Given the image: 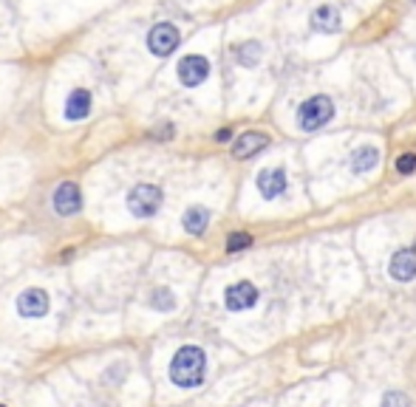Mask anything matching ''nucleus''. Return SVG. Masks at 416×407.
I'll list each match as a JSON object with an SVG mask.
<instances>
[{"label": "nucleus", "mask_w": 416, "mask_h": 407, "mask_svg": "<svg viewBox=\"0 0 416 407\" xmlns=\"http://www.w3.org/2000/svg\"><path fill=\"white\" fill-rule=\"evenodd\" d=\"M207 373V356L196 345H184L176 351L170 362V379L178 388H198Z\"/></svg>", "instance_id": "nucleus-1"}, {"label": "nucleus", "mask_w": 416, "mask_h": 407, "mask_svg": "<svg viewBox=\"0 0 416 407\" xmlns=\"http://www.w3.org/2000/svg\"><path fill=\"white\" fill-rule=\"evenodd\" d=\"M334 116V102L329 97H312L300 105L297 111V125L303 130H317Z\"/></svg>", "instance_id": "nucleus-2"}, {"label": "nucleus", "mask_w": 416, "mask_h": 407, "mask_svg": "<svg viewBox=\"0 0 416 407\" xmlns=\"http://www.w3.org/2000/svg\"><path fill=\"white\" fill-rule=\"evenodd\" d=\"M161 189L153 184H136L128 193V209L136 215V218H150V215L159 212L161 207Z\"/></svg>", "instance_id": "nucleus-3"}, {"label": "nucleus", "mask_w": 416, "mask_h": 407, "mask_svg": "<svg viewBox=\"0 0 416 407\" xmlns=\"http://www.w3.org/2000/svg\"><path fill=\"white\" fill-rule=\"evenodd\" d=\"M178 40L181 37H178V29L173 26V23H159V26H153L150 34H148V49L156 57H167L178 49Z\"/></svg>", "instance_id": "nucleus-4"}, {"label": "nucleus", "mask_w": 416, "mask_h": 407, "mask_svg": "<svg viewBox=\"0 0 416 407\" xmlns=\"http://www.w3.org/2000/svg\"><path fill=\"white\" fill-rule=\"evenodd\" d=\"M207 74H210V62H207L201 54H187L178 62V80H181V85H187V88L201 85L207 80Z\"/></svg>", "instance_id": "nucleus-5"}, {"label": "nucleus", "mask_w": 416, "mask_h": 407, "mask_svg": "<svg viewBox=\"0 0 416 407\" xmlns=\"http://www.w3.org/2000/svg\"><path fill=\"white\" fill-rule=\"evenodd\" d=\"M224 303H227L229 311H246V308H252L258 303V289L252 283H246V280L233 283L227 289V294H224Z\"/></svg>", "instance_id": "nucleus-6"}, {"label": "nucleus", "mask_w": 416, "mask_h": 407, "mask_svg": "<svg viewBox=\"0 0 416 407\" xmlns=\"http://www.w3.org/2000/svg\"><path fill=\"white\" fill-rule=\"evenodd\" d=\"M17 311H20V317H29V320L43 317L49 311V294L43 289H26L17 297Z\"/></svg>", "instance_id": "nucleus-7"}, {"label": "nucleus", "mask_w": 416, "mask_h": 407, "mask_svg": "<svg viewBox=\"0 0 416 407\" xmlns=\"http://www.w3.org/2000/svg\"><path fill=\"white\" fill-rule=\"evenodd\" d=\"M54 209L60 215H77L82 209V193H80V187L74 181H65L57 187V193H54Z\"/></svg>", "instance_id": "nucleus-8"}, {"label": "nucleus", "mask_w": 416, "mask_h": 407, "mask_svg": "<svg viewBox=\"0 0 416 407\" xmlns=\"http://www.w3.org/2000/svg\"><path fill=\"white\" fill-rule=\"evenodd\" d=\"M258 189L264 198H281L286 193V173L281 170V167H272V170H264L258 176Z\"/></svg>", "instance_id": "nucleus-9"}, {"label": "nucleus", "mask_w": 416, "mask_h": 407, "mask_svg": "<svg viewBox=\"0 0 416 407\" xmlns=\"http://www.w3.org/2000/svg\"><path fill=\"white\" fill-rule=\"evenodd\" d=\"M266 145H269V136H264L258 130H249V133L238 136V141L233 145V156L235 159H252L255 153H261Z\"/></svg>", "instance_id": "nucleus-10"}, {"label": "nucleus", "mask_w": 416, "mask_h": 407, "mask_svg": "<svg viewBox=\"0 0 416 407\" xmlns=\"http://www.w3.org/2000/svg\"><path fill=\"white\" fill-rule=\"evenodd\" d=\"M391 277L402 283L416 277V249H400L391 257Z\"/></svg>", "instance_id": "nucleus-11"}, {"label": "nucleus", "mask_w": 416, "mask_h": 407, "mask_svg": "<svg viewBox=\"0 0 416 407\" xmlns=\"http://www.w3.org/2000/svg\"><path fill=\"white\" fill-rule=\"evenodd\" d=\"M88 111H91V91L74 88L71 93H68V100H65V119L80 122V119L88 116Z\"/></svg>", "instance_id": "nucleus-12"}, {"label": "nucleus", "mask_w": 416, "mask_h": 407, "mask_svg": "<svg viewBox=\"0 0 416 407\" xmlns=\"http://www.w3.org/2000/svg\"><path fill=\"white\" fill-rule=\"evenodd\" d=\"M377 161H380V150H377V148H371V145L357 148L354 156H351V170H354L357 176H362V173H368V170H374Z\"/></svg>", "instance_id": "nucleus-13"}, {"label": "nucleus", "mask_w": 416, "mask_h": 407, "mask_svg": "<svg viewBox=\"0 0 416 407\" xmlns=\"http://www.w3.org/2000/svg\"><path fill=\"white\" fill-rule=\"evenodd\" d=\"M181 224H184V229H187L190 235H201L207 229V224H210V212H207L204 207H190L187 212H184Z\"/></svg>", "instance_id": "nucleus-14"}, {"label": "nucleus", "mask_w": 416, "mask_h": 407, "mask_svg": "<svg viewBox=\"0 0 416 407\" xmlns=\"http://www.w3.org/2000/svg\"><path fill=\"white\" fill-rule=\"evenodd\" d=\"M314 29L317 32H337L340 29V12L334 6H320L314 12Z\"/></svg>", "instance_id": "nucleus-15"}, {"label": "nucleus", "mask_w": 416, "mask_h": 407, "mask_svg": "<svg viewBox=\"0 0 416 407\" xmlns=\"http://www.w3.org/2000/svg\"><path fill=\"white\" fill-rule=\"evenodd\" d=\"M238 60H241V65L252 68V65L261 60V45H258V43H244L241 49H238Z\"/></svg>", "instance_id": "nucleus-16"}, {"label": "nucleus", "mask_w": 416, "mask_h": 407, "mask_svg": "<svg viewBox=\"0 0 416 407\" xmlns=\"http://www.w3.org/2000/svg\"><path fill=\"white\" fill-rule=\"evenodd\" d=\"M150 305H153V308H159V311H173L176 297H173V292H170V289H156V292H153V297H150Z\"/></svg>", "instance_id": "nucleus-17"}, {"label": "nucleus", "mask_w": 416, "mask_h": 407, "mask_svg": "<svg viewBox=\"0 0 416 407\" xmlns=\"http://www.w3.org/2000/svg\"><path fill=\"white\" fill-rule=\"evenodd\" d=\"M252 244V237L246 232H233L227 237V252H244Z\"/></svg>", "instance_id": "nucleus-18"}, {"label": "nucleus", "mask_w": 416, "mask_h": 407, "mask_svg": "<svg viewBox=\"0 0 416 407\" xmlns=\"http://www.w3.org/2000/svg\"><path fill=\"white\" fill-rule=\"evenodd\" d=\"M397 170H400L402 176H411V173L416 170V156H413V153L400 156V159H397Z\"/></svg>", "instance_id": "nucleus-19"}, {"label": "nucleus", "mask_w": 416, "mask_h": 407, "mask_svg": "<svg viewBox=\"0 0 416 407\" xmlns=\"http://www.w3.org/2000/svg\"><path fill=\"white\" fill-rule=\"evenodd\" d=\"M382 407H411V399L405 396V393H388L385 399H382Z\"/></svg>", "instance_id": "nucleus-20"}, {"label": "nucleus", "mask_w": 416, "mask_h": 407, "mask_svg": "<svg viewBox=\"0 0 416 407\" xmlns=\"http://www.w3.org/2000/svg\"><path fill=\"white\" fill-rule=\"evenodd\" d=\"M229 136H233V130H227V128H224V130H218V133H216V141H229Z\"/></svg>", "instance_id": "nucleus-21"}, {"label": "nucleus", "mask_w": 416, "mask_h": 407, "mask_svg": "<svg viewBox=\"0 0 416 407\" xmlns=\"http://www.w3.org/2000/svg\"><path fill=\"white\" fill-rule=\"evenodd\" d=\"M170 133H173V128L167 125V128H161V130H156V139H170Z\"/></svg>", "instance_id": "nucleus-22"}, {"label": "nucleus", "mask_w": 416, "mask_h": 407, "mask_svg": "<svg viewBox=\"0 0 416 407\" xmlns=\"http://www.w3.org/2000/svg\"><path fill=\"white\" fill-rule=\"evenodd\" d=\"M0 407H3V404H0Z\"/></svg>", "instance_id": "nucleus-23"}]
</instances>
